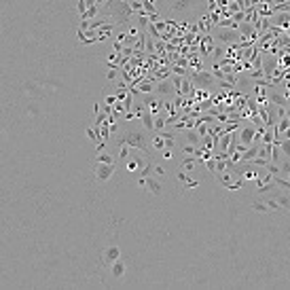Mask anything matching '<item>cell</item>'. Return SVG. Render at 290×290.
<instances>
[{
    "label": "cell",
    "instance_id": "cell-19",
    "mask_svg": "<svg viewBox=\"0 0 290 290\" xmlns=\"http://www.w3.org/2000/svg\"><path fill=\"white\" fill-rule=\"evenodd\" d=\"M161 127H163V121H161V119H159V121H155V129H161Z\"/></svg>",
    "mask_w": 290,
    "mask_h": 290
},
{
    "label": "cell",
    "instance_id": "cell-14",
    "mask_svg": "<svg viewBox=\"0 0 290 290\" xmlns=\"http://www.w3.org/2000/svg\"><path fill=\"white\" fill-rule=\"evenodd\" d=\"M282 150H284V155L286 157H290V142L286 140V142H282Z\"/></svg>",
    "mask_w": 290,
    "mask_h": 290
},
{
    "label": "cell",
    "instance_id": "cell-11",
    "mask_svg": "<svg viewBox=\"0 0 290 290\" xmlns=\"http://www.w3.org/2000/svg\"><path fill=\"white\" fill-rule=\"evenodd\" d=\"M275 201H278L282 207H290V199H288V197H278Z\"/></svg>",
    "mask_w": 290,
    "mask_h": 290
},
{
    "label": "cell",
    "instance_id": "cell-13",
    "mask_svg": "<svg viewBox=\"0 0 290 290\" xmlns=\"http://www.w3.org/2000/svg\"><path fill=\"white\" fill-rule=\"evenodd\" d=\"M218 180H220V182H225V184H231V176H229V174H220V176H218Z\"/></svg>",
    "mask_w": 290,
    "mask_h": 290
},
{
    "label": "cell",
    "instance_id": "cell-6",
    "mask_svg": "<svg viewBox=\"0 0 290 290\" xmlns=\"http://www.w3.org/2000/svg\"><path fill=\"white\" fill-rule=\"evenodd\" d=\"M146 184H148V191H150V193H157V195L161 193V184H159L157 180H146Z\"/></svg>",
    "mask_w": 290,
    "mask_h": 290
},
{
    "label": "cell",
    "instance_id": "cell-7",
    "mask_svg": "<svg viewBox=\"0 0 290 290\" xmlns=\"http://www.w3.org/2000/svg\"><path fill=\"white\" fill-rule=\"evenodd\" d=\"M186 140H189L191 144H197V142H199V133H197V131H189V133H186Z\"/></svg>",
    "mask_w": 290,
    "mask_h": 290
},
{
    "label": "cell",
    "instance_id": "cell-4",
    "mask_svg": "<svg viewBox=\"0 0 290 290\" xmlns=\"http://www.w3.org/2000/svg\"><path fill=\"white\" fill-rule=\"evenodd\" d=\"M123 273H125V265L121 260H117V263L112 265V275H115V278H121Z\"/></svg>",
    "mask_w": 290,
    "mask_h": 290
},
{
    "label": "cell",
    "instance_id": "cell-15",
    "mask_svg": "<svg viewBox=\"0 0 290 290\" xmlns=\"http://www.w3.org/2000/svg\"><path fill=\"white\" fill-rule=\"evenodd\" d=\"M144 125H146V127H148V129H155V123H153V119H150V117H148V115H146V117H144Z\"/></svg>",
    "mask_w": 290,
    "mask_h": 290
},
{
    "label": "cell",
    "instance_id": "cell-1",
    "mask_svg": "<svg viewBox=\"0 0 290 290\" xmlns=\"http://www.w3.org/2000/svg\"><path fill=\"white\" fill-rule=\"evenodd\" d=\"M112 163H100L97 165V172H95V176H97V180H108L110 176H112Z\"/></svg>",
    "mask_w": 290,
    "mask_h": 290
},
{
    "label": "cell",
    "instance_id": "cell-17",
    "mask_svg": "<svg viewBox=\"0 0 290 290\" xmlns=\"http://www.w3.org/2000/svg\"><path fill=\"white\" fill-rule=\"evenodd\" d=\"M87 136H89V138H91V140H95V138H97V136H95V131H93V129H87Z\"/></svg>",
    "mask_w": 290,
    "mask_h": 290
},
{
    "label": "cell",
    "instance_id": "cell-9",
    "mask_svg": "<svg viewBox=\"0 0 290 290\" xmlns=\"http://www.w3.org/2000/svg\"><path fill=\"white\" fill-rule=\"evenodd\" d=\"M197 81H199V83H203V87H207V85L212 83V76H210V74H201Z\"/></svg>",
    "mask_w": 290,
    "mask_h": 290
},
{
    "label": "cell",
    "instance_id": "cell-10",
    "mask_svg": "<svg viewBox=\"0 0 290 290\" xmlns=\"http://www.w3.org/2000/svg\"><path fill=\"white\" fill-rule=\"evenodd\" d=\"M193 167H195V161H193V159H189V161L182 163V169H184V172H191Z\"/></svg>",
    "mask_w": 290,
    "mask_h": 290
},
{
    "label": "cell",
    "instance_id": "cell-8",
    "mask_svg": "<svg viewBox=\"0 0 290 290\" xmlns=\"http://www.w3.org/2000/svg\"><path fill=\"white\" fill-rule=\"evenodd\" d=\"M153 146H157V148H163V133L153 138Z\"/></svg>",
    "mask_w": 290,
    "mask_h": 290
},
{
    "label": "cell",
    "instance_id": "cell-18",
    "mask_svg": "<svg viewBox=\"0 0 290 290\" xmlns=\"http://www.w3.org/2000/svg\"><path fill=\"white\" fill-rule=\"evenodd\" d=\"M184 153H186V155H193V153H195V146H186Z\"/></svg>",
    "mask_w": 290,
    "mask_h": 290
},
{
    "label": "cell",
    "instance_id": "cell-3",
    "mask_svg": "<svg viewBox=\"0 0 290 290\" xmlns=\"http://www.w3.org/2000/svg\"><path fill=\"white\" fill-rule=\"evenodd\" d=\"M123 142L129 144V146H142V136L136 133V131H131V133H127V138H125Z\"/></svg>",
    "mask_w": 290,
    "mask_h": 290
},
{
    "label": "cell",
    "instance_id": "cell-5",
    "mask_svg": "<svg viewBox=\"0 0 290 290\" xmlns=\"http://www.w3.org/2000/svg\"><path fill=\"white\" fill-rule=\"evenodd\" d=\"M117 258H119V248L117 246L106 250V260H117Z\"/></svg>",
    "mask_w": 290,
    "mask_h": 290
},
{
    "label": "cell",
    "instance_id": "cell-16",
    "mask_svg": "<svg viewBox=\"0 0 290 290\" xmlns=\"http://www.w3.org/2000/svg\"><path fill=\"white\" fill-rule=\"evenodd\" d=\"M267 207H269V206H263V203H254V210H258V212H267Z\"/></svg>",
    "mask_w": 290,
    "mask_h": 290
},
{
    "label": "cell",
    "instance_id": "cell-2",
    "mask_svg": "<svg viewBox=\"0 0 290 290\" xmlns=\"http://www.w3.org/2000/svg\"><path fill=\"white\" fill-rule=\"evenodd\" d=\"M254 140H258L256 129H254V127H246V129L242 131V144H244V146H250Z\"/></svg>",
    "mask_w": 290,
    "mask_h": 290
},
{
    "label": "cell",
    "instance_id": "cell-12",
    "mask_svg": "<svg viewBox=\"0 0 290 290\" xmlns=\"http://www.w3.org/2000/svg\"><path fill=\"white\" fill-rule=\"evenodd\" d=\"M97 161H100V163H112V159H110L108 155H97Z\"/></svg>",
    "mask_w": 290,
    "mask_h": 290
},
{
    "label": "cell",
    "instance_id": "cell-20",
    "mask_svg": "<svg viewBox=\"0 0 290 290\" xmlns=\"http://www.w3.org/2000/svg\"><path fill=\"white\" fill-rule=\"evenodd\" d=\"M155 172H157L159 176H161V174H165V169H163V167H161V165H159V167H155Z\"/></svg>",
    "mask_w": 290,
    "mask_h": 290
}]
</instances>
